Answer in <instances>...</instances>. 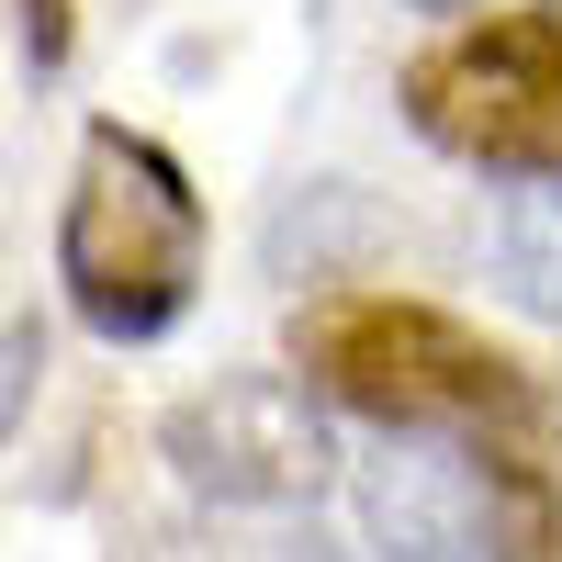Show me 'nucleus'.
I'll return each instance as SVG.
<instances>
[{
    "label": "nucleus",
    "instance_id": "7",
    "mask_svg": "<svg viewBox=\"0 0 562 562\" xmlns=\"http://www.w3.org/2000/svg\"><path fill=\"white\" fill-rule=\"evenodd\" d=\"M371 237H383V214L360 203V180H304L270 214V270L281 281H338V259H360Z\"/></svg>",
    "mask_w": 562,
    "mask_h": 562
},
{
    "label": "nucleus",
    "instance_id": "11",
    "mask_svg": "<svg viewBox=\"0 0 562 562\" xmlns=\"http://www.w3.org/2000/svg\"><path fill=\"white\" fill-rule=\"evenodd\" d=\"M326 562H394V551H371V540H360V551H326Z\"/></svg>",
    "mask_w": 562,
    "mask_h": 562
},
{
    "label": "nucleus",
    "instance_id": "2",
    "mask_svg": "<svg viewBox=\"0 0 562 562\" xmlns=\"http://www.w3.org/2000/svg\"><path fill=\"white\" fill-rule=\"evenodd\" d=\"M57 281L90 338L147 349L169 338L203 293V192L158 135L135 124H90L79 169H68V214H57Z\"/></svg>",
    "mask_w": 562,
    "mask_h": 562
},
{
    "label": "nucleus",
    "instance_id": "3",
    "mask_svg": "<svg viewBox=\"0 0 562 562\" xmlns=\"http://www.w3.org/2000/svg\"><path fill=\"white\" fill-rule=\"evenodd\" d=\"M405 124L495 180H562V0L450 23L405 68Z\"/></svg>",
    "mask_w": 562,
    "mask_h": 562
},
{
    "label": "nucleus",
    "instance_id": "1",
    "mask_svg": "<svg viewBox=\"0 0 562 562\" xmlns=\"http://www.w3.org/2000/svg\"><path fill=\"white\" fill-rule=\"evenodd\" d=\"M293 371L371 428H439L484 461L562 484V383L416 293H315L293 315Z\"/></svg>",
    "mask_w": 562,
    "mask_h": 562
},
{
    "label": "nucleus",
    "instance_id": "10",
    "mask_svg": "<svg viewBox=\"0 0 562 562\" xmlns=\"http://www.w3.org/2000/svg\"><path fill=\"white\" fill-rule=\"evenodd\" d=\"M405 12H450V23H461V12H473V0H405Z\"/></svg>",
    "mask_w": 562,
    "mask_h": 562
},
{
    "label": "nucleus",
    "instance_id": "6",
    "mask_svg": "<svg viewBox=\"0 0 562 562\" xmlns=\"http://www.w3.org/2000/svg\"><path fill=\"white\" fill-rule=\"evenodd\" d=\"M484 270L518 315H540L562 338V180H518L484 203Z\"/></svg>",
    "mask_w": 562,
    "mask_h": 562
},
{
    "label": "nucleus",
    "instance_id": "8",
    "mask_svg": "<svg viewBox=\"0 0 562 562\" xmlns=\"http://www.w3.org/2000/svg\"><path fill=\"white\" fill-rule=\"evenodd\" d=\"M34 371H45L34 326H23V315H0V439L23 428V405H34Z\"/></svg>",
    "mask_w": 562,
    "mask_h": 562
},
{
    "label": "nucleus",
    "instance_id": "5",
    "mask_svg": "<svg viewBox=\"0 0 562 562\" xmlns=\"http://www.w3.org/2000/svg\"><path fill=\"white\" fill-rule=\"evenodd\" d=\"M349 518H360L371 551H394V562H484L495 461L439 439V428H383L349 461Z\"/></svg>",
    "mask_w": 562,
    "mask_h": 562
},
{
    "label": "nucleus",
    "instance_id": "9",
    "mask_svg": "<svg viewBox=\"0 0 562 562\" xmlns=\"http://www.w3.org/2000/svg\"><path fill=\"white\" fill-rule=\"evenodd\" d=\"M23 57H34V68H57V57H68V23H57V0H23Z\"/></svg>",
    "mask_w": 562,
    "mask_h": 562
},
{
    "label": "nucleus",
    "instance_id": "4",
    "mask_svg": "<svg viewBox=\"0 0 562 562\" xmlns=\"http://www.w3.org/2000/svg\"><path fill=\"white\" fill-rule=\"evenodd\" d=\"M158 461L203 506H248V518H293L338 484V428L304 371H214L158 416Z\"/></svg>",
    "mask_w": 562,
    "mask_h": 562
}]
</instances>
